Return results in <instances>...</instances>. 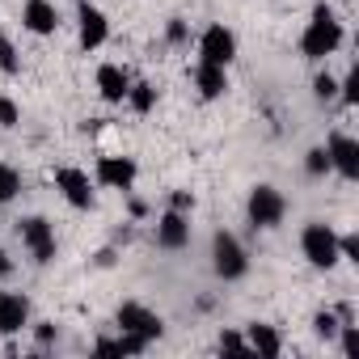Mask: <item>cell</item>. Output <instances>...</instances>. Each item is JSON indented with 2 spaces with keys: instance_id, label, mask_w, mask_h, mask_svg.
Wrapping results in <instances>:
<instances>
[{
  "instance_id": "1",
  "label": "cell",
  "mask_w": 359,
  "mask_h": 359,
  "mask_svg": "<svg viewBox=\"0 0 359 359\" xmlns=\"http://www.w3.org/2000/svg\"><path fill=\"white\" fill-rule=\"evenodd\" d=\"M338 47H342V22H338V13L330 5H317L304 34H300V55L317 64V60H330Z\"/></svg>"
},
{
  "instance_id": "2",
  "label": "cell",
  "mask_w": 359,
  "mask_h": 359,
  "mask_svg": "<svg viewBox=\"0 0 359 359\" xmlns=\"http://www.w3.org/2000/svg\"><path fill=\"white\" fill-rule=\"evenodd\" d=\"M300 254H304V262L313 266V271H334L342 258H338V233L330 229V224H321V220H313V224H304V233H300Z\"/></svg>"
},
{
  "instance_id": "3",
  "label": "cell",
  "mask_w": 359,
  "mask_h": 359,
  "mask_svg": "<svg viewBox=\"0 0 359 359\" xmlns=\"http://www.w3.org/2000/svg\"><path fill=\"white\" fill-rule=\"evenodd\" d=\"M212 271H216L224 283H237V279L250 275V254H245V245H241L233 233H224V229L212 237Z\"/></svg>"
},
{
  "instance_id": "4",
  "label": "cell",
  "mask_w": 359,
  "mask_h": 359,
  "mask_svg": "<svg viewBox=\"0 0 359 359\" xmlns=\"http://www.w3.org/2000/svg\"><path fill=\"white\" fill-rule=\"evenodd\" d=\"M245 216H250L254 229H279L283 216H287L283 191H275L271 182H258V187L250 191V199H245Z\"/></svg>"
},
{
  "instance_id": "5",
  "label": "cell",
  "mask_w": 359,
  "mask_h": 359,
  "mask_svg": "<svg viewBox=\"0 0 359 359\" xmlns=\"http://www.w3.org/2000/svg\"><path fill=\"white\" fill-rule=\"evenodd\" d=\"M114 321H118V330H123V334H135V338H144V342H156V338L165 334V321H161V313H152L148 304H135V300L118 304Z\"/></svg>"
},
{
  "instance_id": "6",
  "label": "cell",
  "mask_w": 359,
  "mask_h": 359,
  "mask_svg": "<svg viewBox=\"0 0 359 359\" xmlns=\"http://www.w3.org/2000/svg\"><path fill=\"white\" fill-rule=\"evenodd\" d=\"M51 182H55V191L76 208V212H89L93 208V182H89V173L85 169H76V165H60L55 173H51Z\"/></svg>"
},
{
  "instance_id": "7",
  "label": "cell",
  "mask_w": 359,
  "mask_h": 359,
  "mask_svg": "<svg viewBox=\"0 0 359 359\" xmlns=\"http://www.w3.org/2000/svg\"><path fill=\"white\" fill-rule=\"evenodd\" d=\"M199 60L229 68V64L237 60V34H233L224 22H212V26L199 34Z\"/></svg>"
},
{
  "instance_id": "8",
  "label": "cell",
  "mask_w": 359,
  "mask_h": 359,
  "mask_svg": "<svg viewBox=\"0 0 359 359\" xmlns=\"http://www.w3.org/2000/svg\"><path fill=\"white\" fill-rule=\"evenodd\" d=\"M22 245L34 254V262L39 266H47V262H55V224L47 220V216H30V220H22Z\"/></svg>"
},
{
  "instance_id": "9",
  "label": "cell",
  "mask_w": 359,
  "mask_h": 359,
  "mask_svg": "<svg viewBox=\"0 0 359 359\" xmlns=\"http://www.w3.org/2000/svg\"><path fill=\"white\" fill-rule=\"evenodd\" d=\"M140 177V165L135 156H97V169H93V182L106 187V191H131Z\"/></svg>"
},
{
  "instance_id": "10",
  "label": "cell",
  "mask_w": 359,
  "mask_h": 359,
  "mask_svg": "<svg viewBox=\"0 0 359 359\" xmlns=\"http://www.w3.org/2000/svg\"><path fill=\"white\" fill-rule=\"evenodd\" d=\"M325 152H330V169L342 173L346 182H355V177H359V140L346 135V131H330Z\"/></svg>"
},
{
  "instance_id": "11",
  "label": "cell",
  "mask_w": 359,
  "mask_h": 359,
  "mask_svg": "<svg viewBox=\"0 0 359 359\" xmlns=\"http://www.w3.org/2000/svg\"><path fill=\"white\" fill-rule=\"evenodd\" d=\"M76 26H81V51H97V47H106V39H110V18H106L97 5L81 0Z\"/></svg>"
},
{
  "instance_id": "12",
  "label": "cell",
  "mask_w": 359,
  "mask_h": 359,
  "mask_svg": "<svg viewBox=\"0 0 359 359\" xmlns=\"http://www.w3.org/2000/svg\"><path fill=\"white\" fill-rule=\"evenodd\" d=\"M156 245L161 250H187L191 245V216H182V212H161V220H156Z\"/></svg>"
},
{
  "instance_id": "13",
  "label": "cell",
  "mask_w": 359,
  "mask_h": 359,
  "mask_svg": "<svg viewBox=\"0 0 359 359\" xmlns=\"http://www.w3.org/2000/svg\"><path fill=\"white\" fill-rule=\"evenodd\" d=\"M22 26H26L30 34L47 39V34L60 30V9L51 5V0H26V5H22Z\"/></svg>"
},
{
  "instance_id": "14",
  "label": "cell",
  "mask_w": 359,
  "mask_h": 359,
  "mask_svg": "<svg viewBox=\"0 0 359 359\" xmlns=\"http://www.w3.org/2000/svg\"><path fill=\"white\" fill-rule=\"evenodd\" d=\"M30 325V300L22 292H0V334H22Z\"/></svg>"
},
{
  "instance_id": "15",
  "label": "cell",
  "mask_w": 359,
  "mask_h": 359,
  "mask_svg": "<svg viewBox=\"0 0 359 359\" xmlns=\"http://www.w3.org/2000/svg\"><path fill=\"white\" fill-rule=\"evenodd\" d=\"M127 89H131V72L123 64H102L97 68V93H102V102L123 106L127 102Z\"/></svg>"
},
{
  "instance_id": "16",
  "label": "cell",
  "mask_w": 359,
  "mask_h": 359,
  "mask_svg": "<svg viewBox=\"0 0 359 359\" xmlns=\"http://www.w3.org/2000/svg\"><path fill=\"white\" fill-rule=\"evenodd\" d=\"M245 342H250V355H262V359H279L283 355V334L266 321H250L245 325Z\"/></svg>"
},
{
  "instance_id": "17",
  "label": "cell",
  "mask_w": 359,
  "mask_h": 359,
  "mask_svg": "<svg viewBox=\"0 0 359 359\" xmlns=\"http://www.w3.org/2000/svg\"><path fill=\"white\" fill-rule=\"evenodd\" d=\"M195 89H199V97H203V102L224 97V93H229V68L199 60V64H195Z\"/></svg>"
},
{
  "instance_id": "18",
  "label": "cell",
  "mask_w": 359,
  "mask_h": 359,
  "mask_svg": "<svg viewBox=\"0 0 359 359\" xmlns=\"http://www.w3.org/2000/svg\"><path fill=\"white\" fill-rule=\"evenodd\" d=\"M127 106L135 110V114H148L152 106H156V85H148V81H131V89H127Z\"/></svg>"
},
{
  "instance_id": "19",
  "label": "cell",
  "mask_w": 359,
  "mask_h": 359,
  "mask_svg": "<svg viewBox=\"0 0 359 359\" xmlns=\"http://www.w3.org/2000/svg\"><path fill=\"white\" fill-rule=\"evenodd\" d=\"M18 195H22V173L9 161H0V203H13Z\"/></svg>"
},
{
  "instance_id": "20",
  "label": "cell",
  "mask_w": 359,
  "mask_h": 359,
  "mask_svg": "<svg viewBox=\"0 0 359 359\" xmlns=\"http://www.w3.org/2000/svg\"><path fill=\"white\" fill-rule=\"evenodd\" d=\"M0 72H5V76H18L22 72V55H18V47H13L9 34H0Z\"/></svg>"
},
{
  "instance_id": "21",
  "label": "cell",
  "mask_w": 359,
  "mask_h": 359,
  "mask_svg": "<svg viewBox=\"0 0 359 359\" xmlns=\"http://www.w3.org/2000/svg\"><path fill=\"white\" fill-rule=\"evenodd\" d=\"M304 173L309 177H325L330 173V152L325 148H309L304 152Z\"/></svg>"
},
{
  "instance_id": "22",
  "label": "cell",
  "mask_w": 359,
  "mask_h": 359,
  "mask_svg": "<svg viewBox=\"0 0 359 359\" xmlns=\"http://www.w3.org/2000/svg\"><path fill=\"white\" fill-rule=\"evenodd\" d=\"M338 342H342V355L346 359H359V325L355 321H342L338 325Z\"/></svg>"
},
{
  "instance_id": "23",
  "label": "cell",
  "mask_w": 359,
  "mask_h": 359,
  "mask_svg": "<svg viewBox=\"0 0 359 359\" xmlns=\"http://www.w3.org/2000/svg\"><path fill=\"white\" fill-rule=\"evenodd\" d=\"M338 325H342V321H338V313H317V317H313V334H317V338H325V342H334V338H338Z\"/></svg>"
},
{
  "instance_id": "24",
  "label": "cell",
  "mask_w": 359,
  "mask_h": 359,
  "mask_svg": "<svg viewBox=\"0 0 359 359\" xmlns=\"http://www.w3.org/2000/svg\"><path fill=\"white\" fill-rule=\"evenodd\" d=\"M338 97H342V106H359V72L355 68L338 81Z\"/></svg>"
},
{
  "instance_id": "25",
  "label": "cell",
  "mask_w": 359,
  "mask_h": 359,
  "mask_svg": "<svg viewBox=\"0 0 359 359\" xmlns=\"http://www.w3.org/2000/svg\"><path fill=\"white\" fill-rule=\"evenodd\" d=\"M313 97H317V102H334V97H338V81H334L330 72H317V81H313Z\"/></svg>"
},
{
  "instance_id": "26",
  "label": "cell",
  "mask_w": 359,
  "mask_h": 359,
  "mask_svg": "<svg viewBox=\"0 0 359 359\" xmlns=\"http://www.w3.org/2000/svg\"><path fill=\"white\" fill-rule=\"evenodd\" d=\"M22 123V106L13 102V97H0V127H5V131H13Z\"/></svg>"
},
{
  "instance_id": "27",
  "label": "cell",
  "mask_w": 359,
  "mask_h": 359,
  "mask_svg": "<svg viewBox=\"0 0 359 359\" xmlns=\"http://www.w3.org/2000/svg\"><path fill=\"white\" fill-rule=\"evenodd\" d=\"M220 351H233V355H250V342H245V334H237V330H224V334H220Z\"/></svg>"
},
{
  "instance_id": "28",
  "label": "cell",
  "mask_w": 359,
  "mask_h": 359,
  "mask_svg": "<svg viewBox=\"0 0 359 359\" xmlns=\"http://www.w3.org/2000/svg\"><path fill=\"white\" fill-rule=\"evenodd\" d=\"M165 39H169L173 47H182V43H191V26H187L182 18H173V22L165 26Z\"/></svg>"
},
{
  "instance_id": "29",
  "label": "cell",
  "mask_w": 359,
  "mask_h": 359,
  "mask_svg": "<svg viewBox=\"0 0 359 359\" xmlns=\"http://www.w3.org/2000/svg\"><path fill=\"white\" fill-rule=\"evenodd\" d=\"M338 258H342V262H359V237H355V233L338 237Z\"/></svg>"
},
{
  "instance_id": "30",
  "label": "cell",
  "mask_w": 359,
  "mask_h": 359,
  "mask_svg": "<svg viewBox=\"0 0 359 359\" xmlns=\"http://www.w3.org/2000/svg\"><path fill=\"white\" fill-rule=\"evenodd\" d=\"M169 208L182 212V216H191V212H195V195H191V191H173V195H169Z\"/></svg>"
},
{
  "instance_id": "31",
  "label": "cell",
  "mask_w": 359,
  "mask_h": 359,
  "mask_svg": "<svg viewBox=\"0 0 359 359\" xmlns=\"http://www.w3.org/2000/svg\"><path fill=\"white\" fill-rule=\"evenodd\" d=\"M34 338H39V351H47V346L60 338V330H55L51 321H43V325H34Z\"/></svg>"
},
{
  "instance_id": "32",
  "label": "cell",
  "mask_w": 359,
  "mask_h": 359,
  "mask_svg": "<svg viewBox=\"0 0 359 359\" xmlns=\"http://www.w3.org/2000/svg\"><path fill=\"white\" fill-rule=\"evenodd\" d=\"M9 275H13V258L0 250V279H9Z\"/></svg>"
}]
</instances>
